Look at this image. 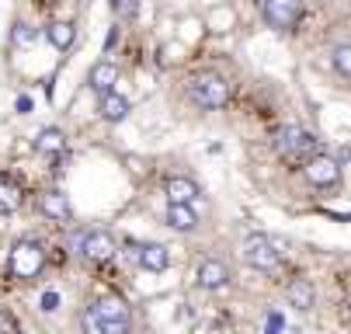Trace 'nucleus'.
I'll list each match as a JSON object with an SVG mask.
<instances>
[{
    "instance_id": "nucleus-6",
    "label": "nucleus",
    "mask_w": 351,
    "mask_h": 334,
    "mask_svg": "<svg viewBox=\"0 0 351 334\" xmlns=\"http://www.w3.org/2000/svg\"><path fill=\"white\" fill-rule=\"evenodd\" d=\"M306 14V0H261V18L271 32H295Z\"/></svg>"
},
{
    "instance_id": "nucleus-9",
    "label": "nucleus",
    "mask_w": 351,
    "mask_h": 334,
    "mask_svg": "<svg viewBox=\"0 0 351 334\" xmlns=\"http://www.w3.org/2000/svg\"><path fill=\"white\" fill-rule=\"evenodd\" d=\"M195 282L202 285V289H209V293L230 289L233 285V268L223 258H206V261H198V268H195Z\"/></svg>"
},
{
    "instance_id": "nucleus-3",
    "label": "nucleus",
    "mask_w": 351,
    "mask_h": 334,
    "mask_svg": "<svg viewBox=\"0 0 351 334\" xmlns=\"http://www.w3.org/2000/svg\"><path fill=\"white\" fill-rule=\"evenodd\" d=\"M275 154L285 164H299V167H303L313 154H320V136L303 129V126H282L275 132Z\"/></svg>"
},
{
    "instance_id": "nucleus-20",
    "label": "nucleus",
    "mask_w": 351,
    "mask_h": 334,
    "mask_svg": "<svg viewBox=\"0 0 351 334\" xmlns=\"http://www.w3.org/2000/svg\"><path fill=\"white\" fill-rule=\"evenodd\" d=\"M330 67L341 77H351V42H337L330 49Z\"/></svg>"
},
{
    "instance_id": "nucleus-14",
    "label": "nucleus",
    "mask_w": 351,
    "mask_h": 334,
    "mask_svg": "<svg viewBox=\"0 0 351 334\" xmlns=\"http://www.w3.org/2000/svg\"><path fill=\"white\" fill-rule=\"evenodd\" d=\"M129 112H132V102L119 91L101 94V102H97V115H101L105 122H122V119H129Z\"/></svg>"
},
{
    "instance_id": "nucleus-18",
    "label": "nucleus",
    "mask_w": 351,
    "mask_h": 334,
    "mask_svg": "<svg viewBox=\"0 0 351 334\" xmlns=\"http://www.w3.org/2000/svg\"><path fill=\"white\" fill-rule=\"evenodd\" d=\"M21 202H25L21 184H18L14 178H8V174H0V216L18 213V209H21Z\"/></svg>"
},
{
    "instance_id": "nucleus-11",
    "label": "nucleus",
    "mask_w": 351,
    "mask_h": 334,
    "mask_svg": "<svg viewBox=\"0 0 351 334\" xmlns=\"http://www.w3.org/2000/svg\"><path fill=\"white\" fill-rule=\"evenodd\" d=\"M285 300H289L292 310L310 313V310L317 307V285H313L310 278H292V282L285 285Z\"/></svg>"
},
{
    "instance_id": "nucleus-16",
    "label": "nucleus",
    "mask_w": 351,
    "mask_h": 334,
    "mask_svg": "<svg viewBox=\"0 0 351 334\" xmlns=\"http://www.w3.org/2000/svg\"><path fill=\"white\" fill-rule=\"evenodd\" d=\"M35 154H42V157H60V154H66V132L56 129V126L38 129V136H35Z\"/></svg>"
},
{
    "instance_id": "nucleus-8",
    "label": "nucleus",
    "mask_w": 351,
    "mask_h": 334,
    "mask_svg": "<svg viewBox=\"0 0 351 334\" xmlns=\"http://www.w3.org/2000/svg\"><path fill=\"white\" fill-rule=\"evenodd\" d=\"M303 174H306V181L317 184V188H337V184H341V160L320 150V154H313V157L303 164Z\"/></svg>"
},
{
    "instance_id": "nucleus-7",
    "label": "nucleus",
    "mask_w": 351,
    "mask_h": 334,
    "mask_svg": "<svg viewBox=\"0 0 351 334\" xmlns=\"http://www.w3.org/2000/svg\"><path fill=\"white\" fill-rule=\"evenodd\" d=\"M77 254L90 265H105L119 254V241L108 233V230H84L77 237Z\"/></svg>"
},
{
    "instance_id": "nucleus-17",
    "label": "nucleus",
    "mask_w": 351,
    "mask_h": 334,
    "mask_svg": "<svg viewBox=\"0 0 351 334\" xmlns=\"http://www.w3.org/2000/svg\"><path fill=\"white\" fill-rule=\"evenodd\" d=\"M164 195H167V202H195L198 195H202V188H198L191 178H184V174H174L164 184Z\"/></svg>"
},
{
    "instance_id": "nucleus-21",
    "label": "nucleus",
    "mask_w": 351,
    "mask_h": 334,
    "mask_svg": "<svg viewBox=\"0 0 351 334\" xmlns=\"http://www.w3.org/2000/svg\"><path fill=\"white\" fill-rule=\"evenodd\" d=\"M35 38H38V32H35L32 25H25V21H18L14 32H11V42H14V45H32Z\"/></svg>"
},
{
    "instance_id": "nucleus-15",
    "label": "nucleus",
    "mask_w": 351,
    "mask_h": 334,
    "mask_svg": "<svg viewBox=\"0 0 351 334\" xmlns=\"http://www.w3.org/2000/svg\"><path fill=\"white\" fill-rule=\"evenodd\" d=\"M164 223L178 233H191L198 226V216H195V202H167V216Z\"/></svg>"
},
{
    "instance_id": "nucleus-12",
    "label": "nucleus",
    "mask_w": 351,
    "mask_h": 334,
    "mask_svg": "<svg viewBox=\"0 0 351 334\" xmlns=\"http://www.w3.org/2000/svg\"><path fill=\"white\" fill-rule=\"evenodd\" d=\"M136 265L143 268V272H167L171 268V251L164 248V244H136Z\"/></svg>"
},
{
    "instance_id": "nucleus-19",
    "label": "nucleus",
    "mask_w": 351,
    "mask_h": 334,
    "mask_svg": "<svg viewBox=\"0 0 351 334\" xmlns=\"http://www.w3.org/2000/svg\"><path fill=\"white\" fill-rule=\"evenodd\" d=\"M45 38L53 42V49L66 53L77 42V28H73V21H53V25H45Z\"/></svg>"
},
{
    "instance_id": "nucleus-5",
    "label": "nucleus",
    "mask_w": 351,
    "mask_h": 334,
    "mask_svg": "<svg viewBox=\"0 0 351 334\" xmlns=\"http://www.w3.org/2000/svg\"><path fill=\"white\" fill-rule=\"evenodd\" d=\"M240 254L254 272H278L282 268V248L265 233H250L240 248Z\"/></svg>"
},
{
    "instance_id": "nucleus-13",
    "label": "nucleus",
    "mask_w": 351,
    "mask_h": 334,
    "mask_svg": "<svg viewBox=\"0 0 351 334\" xmlns=\"http://www.w3.org/2000/svg\"><path fill=\"white\" fill-rule=\"evenodd\" d=\"M115 84H119V67H115L112 60H101V63L90 67L87 87L97 94V98H101V94H108V91H115Z\"/></svg>"
},
{
    "instance_id": "nucleus-23",
    "label": "nucleus",
    "mask_w": 351,
    "mask_h": 334,
    "mask_svg": "<svg viewBox=\"0 0 351 334\" xmlns=\"http://www.w3.org/2000/svg\"><path fill=\"white\" fill-rule=\"evenodd\" d=\"M0 327H14V320L11 317H0Z\"/></svg>"
},
{
    "instance_id": "nucleus-1",
    "label": "nucleus",
    "mask_w": 351,
    "mask_h": 334,
    "mask_svg": "<svg viewBox=\"0 0 351 334\" xmlns=\"http://www.w3.org/2000/svg\"><path fill=\"white\" fill-rule=\"evenodd\" d=\"M80 327L87 334H129L132 331V310L122 296H97L84 307Z\"/></svg>"
},
{
    "instance_id": "nucleus-4",
    "label": "nucleus",
    "mask_w": 351,
    "mask_h": 334,
    "mask_svg": "<svg viewBox=\"0 0 351 334\" xmlns=\"http://www.w3.org/2000/svg\"><path fill=\"white\" fill-rule=\"evenodd\" d=\"M45 268V248L38 241H32V237H21V241L11 244L8 251V275L18 278V282H32L38 278Z\"/></svg>"
},
{
    "instance_id": "nucleus-10",
    "label": "nucleus",
    "mask_w": 351,
    "mask_h": 334,
    "mask_svg": "<svg viewBox=\"0 0 351 334\" xmlns=\"http://www.w3.org/2000/svg\"><path fill=\"white\" fill-rule=\"evenodd\" d=\"M38 213L45 219H53V223H70L73 219V206H70V199L60 192V188H49V192L38 195Z\"/></svg>"
},
{
    "instance_id": "nucleus-2",
    "label": "nucleus",
    "mask_w": 351,
    "mask_h": 334,
    "mask_svg": "<svg viewBox=\"0 0 351 334\" xmlns=\"http://www.w3.org/2000/svg\"><path fill=\"white\" fill-rule=\"evenodd\" d=\"M184 94H188V102H191L195 108L219 112V108H226L230 98H233V84H230L223 73H216V70H198V73H191V77L184 80Z\"/></svg>"
},
{
    "instance_id": "nucleus-22",
    "label": "nucleus",
    "mask_w": 351,
    "mask_h": 334,
    "mask_svg": "<svg viewBox=\"0 0 351 334\" xmlns=\"http://www.w3.org/2000/svg\"><path fill=\"white\" fill-rule=\"evenodd\" d=\"M42 310H45V313L60 310V293H42Z\"/></svg>"
}]
</instances>
